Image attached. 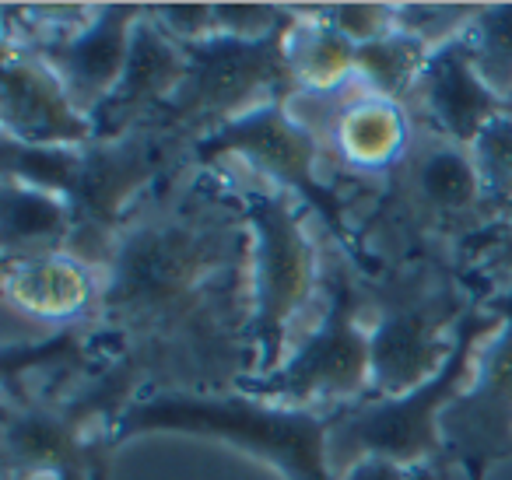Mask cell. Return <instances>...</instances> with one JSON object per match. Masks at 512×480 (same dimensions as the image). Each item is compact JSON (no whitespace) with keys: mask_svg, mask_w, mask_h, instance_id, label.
Returning <instances> with one entry per match:
<instances>
[{"mask_svg":"<svg viewBox=\"0 0 512 480\" xmlns=\"http://www.w3.org/2000/svg\"><path fill=\"white\" fill-rule=\"evenodd\" d=\"M253 235L225 165L190 158L130 211L102 270L92 333L144 393H228L256 372Z\"/></svg>","mask_w":512,"mask_h":480,"instance_id":"cell-1","label":"cell"},{"mask_svg":"<svg viewBox=\"0 0 512 480\" xmlns=\"http://www.w3.org/2000/svg\"><path fill=\"white\" fill-rule=\"evenodd\" d=\"M495 218L470 148L418 127L404 162L372 186V207L358 228L383 263L414 256L463 263Z\"/></svg>","mask_w":512,"mask_h":480,"instance_id":"cell-2","label":"cell"},{"mask_svg":"<svg viewBox=\"0 0 512 480\" xmlns=\"http://www.w3.org/2000/svg\"><path fill=\"white\" fill-rule=\"evenodd\" d=\"M351 407H288L256 400L242 389L228 393H141L113 431V445L137 435L218 438L285 480H337L330 438Z\"/></svg>","mask_w":512,"mask_h":480,"instance_id":"cell-3","label":"cell"},{"mask_svg":"<svg viewBox=\"0 0 512 480\" xmlns=\"http://www.w3.org/2000/svg\"><path fill=\"white\" fill-rule=\"evenodd\" d=\"M372 340V400L404 396L449 365L467 312L484 302L456 260L414 256L362 277Z\"/></svg>","mask_w":512,"mask_h":480,"instance_id":"cell-4","label":"cell"},{"mask_svg":"<svg viewBox=\"0 0 512 480\" xmlns=\"http://www.w3.org/2000/svg\"><path fill=\"white\" fill-rule=\"evenodd\" d=\"M235 193L246 211L253 235V260H249V344L256 354V372L249 379L271 375L285 365L292 347L299 344V326L309 305L323 298V256L313 235V214L285 190L260 183V179H235Z\"/></svg>","mask_w":512,"mask_h":480,"instance_id":"cell-5","label":"cell"},{"mask_svg":"<svg viewBox=\"0 0 512 480\" xmlns=\"http://www.w3.org/2000/svg\"><path fill=\"white\" fill-rule=\"evenodd\" d=\"M225 158H239L260 183L292 193L362 277H379L386 270V263L365 246L351 200L323 176V141L299 116L295 95L267 102L193 144L197 165H221Z\"/></svg>","mask_w":512,"mask_h":480,"instance_id":"cell-6","label":"cell"},{"mask_svg":"<svg viewBox=\"0 0 512 480\" xmlns=\"http://www.w3.org/2000/svg\"><path fill=\"white\" fill-rule=\"evenodd\" d=\"M242 393L288 407H358L372 400V340L362 274L330 242L323 256V309L285 365L242 382Z\"/></svg>","mask_w":512,"mask_h":480,"instance_id":"cell-7","label":"cell"},{"mask_svg":"<svg viewBox=\"0 0 512 480\" xmlns=\"http://www.w3.org/2000/svg\"><path fill=\"white\" fill-rule=\"evenodd\" d=\"M502 326V316L488 309V298L467 312L456 333V351L449 365L425 386L411 389L404 396L386 400H365L348 410L330 438V463L341 473L358 456H386L407 466H428V470L449 473L446 442H442V417L446 410L467 393L470 379L477 372L481 347L491 333Z\"/></svg>","mask_w":512,"mask_h":480,"instance_id":"cell-8","label":"cell"},{"mask_svg":"<svg viewBox=\"0 0 512 480\" xmlns=\"http://www.w3.org/2000/svg\"><path fill=\"white\" fill-rule=\"evenodd\" d=\"M190 158L193 144L155 123L134 127L113 141L88 144L81 151L78 176L64 197L71 207L67 253L102 274L130 211Z\"/></svg>","mask_w":512,"mask_h":480,"instance_id":"cell-9","label":"cell"},{"mask_svg":"<svg viewBox=\"0 0 512 480\" xmlns=\"http://www.w3.org/2000/svg\"><path fill=\"white\" fill-rule=\"evenodd\" d=\"M288 32L292 25L274 32L271 39H256V43L214 36L207 43L183 46L190 74L176 99L151 123L197 144L200 137L214 134L225 123L242 120L274 99L295 95L285 60Z\"/></svg>","mask_w":512,"mask_h":480,"instance_id":"cell-10","label":"cell"},{"mask_svg":"<svg viewBox=\"0 0 512 480\" xmlns=\"http://www.w3.org/2000/svg\"><path fill=\"white\" fill-rule=\"evenodd\" d=\"M502 326L481 347L467 393L442 417L449 466L463 480H484L491 466L512 459V288L488 298Z\"/></svg>","mask_w":512,"mask_h":480,"instance_id":"cell-11","label":"cell"},{"mask_svg":"<svg viewBox=\"0 0 512 480\" xmlns=\"http://www.w3.org/2000/svg\"><path fill=\"white\" fill-rule=\"evenodd\" d=\"M0 137L29 148H85L95 123L32 46L0 39Z\"/></svg>","mask_w":512,"mask_h":480,"instance_id":"cell-12","label":"cell"},{"mask_svg":"<svg viewBox=\"0 0 512 480\" xmlns=\"http://www.w3.org/2000/svg\"><path fill=\"white\" fill-rule=\"evenodd\" d=\"M327 99L334 102V113L323 130H316L320 141L330 144V155L344 172L379 186L407 158L418 137V120L407 106L372 95L358 81Z\"/></svg>","mask_w":512,"mask_h":480,"instance_id":"cell-13","label":"cell"},{"mask_svg":"<svg viewBox=\"0 0 512 480\" xmlns=\"http://www.w3.org/2000/svg\"><path fill=\"white\" fill-rule=\"evenodd\" d=\"M407 109L418 120V127L470 148L491 120L512 113V102L502 99L481 78L474 57H470L467 39L460 36L432 50L425 74H421V85Z\"/></svg>","mask_w":512,"mask_h":480,"instance_id":"cell-14","label":"cell"},{"mask_svg":"<svg viewBox=\"0 0 512 480\" xmlns=\"http://www.w3.org/2000/svg\"><path fill=\"white\" fill-rule=\"evenodd\" d=\"M186 74H190V60L186 50L162 32V25L148 15L134 29L130 39V57L120 74L116 92L102 102L92 113L95 123V141H113L123 137L127 130L151 123L183 88Z\"/></svg>","mask_w":512,"mask_h":480,"instance_id":"cell-15","label":"cell"},{"mask_svg":"<svg viewBox=\"0 0 512 480\" xmlns=\"http://www.w3.org/2000/svg\"><path fill=\"white\" fill-rule=\"evenodd\" d=\"M151 4H99V15L88 29L60 39V43L32 46L64 81L71 102L92 116L120 85L130 57V39ZM29 46V43H25Z\"/></svg>","mask_w":512,"mask_h":480,"instance_id":"cell-16","label":"cell"},{"mask_svg":"<svg viewBox=\"0 0 512 480\" xmlns=\"http://www.w3.org/2000/svg\"><path fill=\"white\" fill-rule=\"evenodd\" d=\"M0 291L11 309L43 323L85 326L95 319L102 295V274L85 260L64 253L0 260Z\"/></svg>","mask_w":512,"mask_h":480,"instance_id":"cell-17","label":"cell"},{"mask_svg":"<svg viewBox=\"0 0 512 480\" xmlns=\"http://www.w3.org/2000/svg\"><path fill=\"white\" fill-rule=\"evenodd\" d=\"M295 8H299V22L292 25L285 39V60L295 85V99H327V95L355 85L358 46L309 15L306 4H295Z\"/></svg>","mask_w":512,"mask_h":480,"instance_id":"cell-18","label":"cell"},{"mask_svg":"<svg viewBox=\"0 0 512 480\" xmlns=\"http://www.w3.org/2000/svg\"><path fill=\"white\" fill-rule=\"evenodd\" d=\"M67 242H71L67 200L4 179L0 186V260L64 253Z\"/></svg>","mask_w":512,"mask_h":480,"instance_id":"cell-19","label":"cell"},{"mask_svg":"<svg viewBox=\"0 0 512 480\" xmlns=\"http://www.w3.org/2000/svg\"><path fill=\"white\" fill-rule=\"evenodd\" d=\"M432 57V46L407 32H390L376 43L358 46V85L372 95H383L400 106H411L414 92L421 85V74Z\"/></svg>","mask_w":512,"mask_h":480,"instance_id":"cell-20","label":"cell"},{"mask_svg":"<svg viewBox=\"0 0 512 480\" xmlns=\"http://www.w3.org/2000/svg\"><path fill=\"white\" fill-rule=\"evenodd\" d=\"M85 148H29V144L11 141V137H0V176L8 183L67 197Z\"/></svg>","mask_w":512,"mask_h":480,"instance_id":"cell-21","label":"cell"},{"mask_svg":"<svg viewBox=\"0 0 512 480\" xmlns=\"http://www.w3.org/2000/svg\"><path fill=\"white\" fill-rule=\"evenodd\" d=\"M463 39L481 78L512 102V4H481Z\"/></svg>","mask_w":512,"mask_h":480,"instance_id":"cell-22","label":"cell"},{"mask_svg":"<svg viewBox=\"0 0 512 480\" xmlns=\"http://www.w3.org/2000/svg\"><path fill=\"white\" fill-rule=\"evenodd\" d=\"M460 267L470 277V284L484 291V298L512 288V204H505L495 225L467 249Z\"/></svg>","mask_w":512,"mask_h":480,"instance_id":"cell-23","label":"cell"},{"mask_svg":"<svg viewBox=\"0 0 512 480\" xmlns=\"http://www.w3.org/2000/svg\"><path fill=\"white\" fill-rule=\"evenodd\" d=\"M470 158L481 176L484 197L491 211L502 214L505 204H512V113L491 120L470 144Z\"/></svg>","mask_w":512,"mask_h":480,"instance_id":"cell-24","label":"cell"},{"mask_svg":"<svg viewBox=\"0 0 512 480\" xmlns=\"http://www.w3.org/2000/svg\"><path fill=\"white\" fill-rule=\"evenodd\" d=\"M313 18L348 36L355 46L376 43V39L397 32V4H376V0H341V4H306Z\"/></svg>","mask_w":512,"mask_h":480,"instance_id":"cell-25","label":"cell"},{"mask_svg":"<svg viewBox=\"0 0 512 480\" xmlns=\"http://www.w3.org/2000/svg\"><path fill=\"white\" fill-rule=\"evenodd\" d=\"M477 11L481 4H397V29L439 50L470 29Z\"/></svg>","mask_w":512,"mask_h":480,"instance_id":"cell-26","label":"cell"},{"mask_svg":"<svg viewBox=\"0 0 512 480\" xmlns=\"http://www.w3.org/2000/svg\"><path fill=\"white\" fill-rule=\"evenodd\" d=\"M214 15H218V36L246 39V43L271 39L274 32L299 22L295 4H214Z\"/></svg>","mask_w":512,"mask_h":480,"instance_id":"cell-27","label":"cell"},{"mask_svg":"<svg viewBox=\"0 0 512 480\" xmlns=\"http://www.w3.org/2000/svg\"><path fill=\"white\" fill-rule=\"evenodd\" d=\"M151 18L162 25L169 39L179 46L207 43L218 36V15L214 4H151Z\"/></svg>","mask_w":512,"mask_h":480,"instance_id":"cell-28","label":"cell"},{"mask_svg":"<svg viewBox=\"0 0 512 480\" xmlns=\"http://www.w3.org/2000/svg\"><path fill=\"white\" fill-rule=\"evenodd\" d=\"M337 480H446V473L428 470V466H407L386 456H358L337 473Z\"/></svg>","mask_w":512,"mask_h":480,"instance_id":"cell-29","label":"cell"}]
</instances>
